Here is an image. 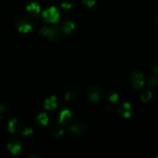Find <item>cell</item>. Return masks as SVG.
I'll return each instance as SVG.
<instances>
[{"label": "cell", "instance_id": "5b68a950", "mask_svg": "<svg viewBox=\"0 0 158 158\" xmlns=\"http://www.w3.org/2000/svg\"><path fill=\"white\" fill-rule=\"evenodd\" d=\"M73 114L69 110H63L59 116V123L62 125H69L72 123Z\"/></svg>", "mask_w": 158, "mask_h": 158}, {"label": "cell", "instance_id": "6da1fadb", "mask_svg": "<svg viewBox=\"0 0 158 158\" xmlns=\"http://www.w3.org/2000/svg\"><path fill=\"white\" fill-rule=\"evenodd\" d=\"M42 15H43V18L48 23H56L60 19V14L56 8L54 6H51V7L45 9L42 13Z\"/></svg>", "mask_w": 158, "mask_h": 158}, {"label": "cell", "instance_id": "30bf717a", "mask_svg": "<svg viewBox=\"0 0 158 158\" xmlns=\"http://www.w3.org/2000/svg\"><path fill=\"white\" fill-rule=\"evenodd\" d=\"M57 97L55 96H52L49 98L46 99L44 102V108L48 110H53L57 107Z\"/></svg>", "mask_w": 158, "mask_h": 158}, {"label": "cell", "instance_id": "e0dca14e", "mask_svg": "<svg viewBox=\"0 0 158 158\" xmlns=\"http://www.w3.org/2000/svg\"><path fill=\"white\" fill-rule=\"evenodd\" d=\"M148 84L149 86L154 87L158 85V77H151L148 80Z\"/></svg>", "mask_w": 158, "mask_h": 158}, {"label": "cell", "instance_id": "9c48e42d", "mask_svg": "<svg viewBox=\"0 0 158 158\" xmlns=\"http://www.w3.org/2000/svg\"><path fill=\"white\" fill-rule=\"evenodd\" d=\"M85 130H86V127L81 123H74L69 127V131L72 133V134L77 136L82 135L83 134H84Z\"/></svg>", "mask_w": 158, "mask_h": 158}, {"label": "cell", "instance_id": "d6986e66", "mask_svg": "<svg viewBox=\"0 0 158 158\" xmlns=\"http://www.w3.org/2000/svg\"><path fill=\"white\" fill-rule=\"evenodd\" d=\"M63 134H64V130L62 127H58L54 130V136H55V137H60Z\"/></svg>", "mask_w": 158, "mask_h": 158}, {"label": "cell", "instance_id": "8992f818", "mask_svg": "<svg viewBox=\"0 0 158 158\" xmlns=\"http://www.w3.org/2000/svg\"><path fill=\"white\" fill-rule=\"evenodd\" d=\"M7 148L11 154H17L22 150V142L19 139L12 138L9 141L7 144Z\"/></svg>", "mask_w": 158, "mask_h": 158}, {"label": "cell", "instance_id": "cb8c5ba5", "mask_svg": "<svg viewBox=\"0 0 158 158\" xmlns=\"http://www.w3.org/2000/svg\"><path fill=\"white\" fill-rule=\"evenodd\" d=\"M5 110H6V108H5V106L0 104V113H3L5 111Z\"/></svg>", "mask_w": 158, "mask_h": 158}, {"label": "cell", "instance_id": "7402d4cb", "mask_svg": "<svg viewBox=\"0 0 158 158\" xmlns=\"http://www.w3.org/2000/svg\"><path fill=\"white\" fill-rule=\"evenodd\" d=\"M61 7L63 8V9H66V10H69V9H72L73 6L70 2H63L61 4Z\"/></svg>", "mask_w": 158, "mask_h": 158}, {"label": "cell", "instance_id": "ba28073f", "mask_svg": "<svg viewBox=\"0 0 158 158\" xmlns=\"http://www.w3.org/2000/svg\"><path fill=\"white\" fill-rule=\"evenodd\" d=\"M40 6L35 2H32L29 3L26 6V12H28L29 15L32 17L37 16L40 12Z\"/></svg>", "mask_w": 158, "mask_h": 158}, {"label": "cell", "instance_id": "9a60e30c", "mask_svg": "<svg viewBox=\"0 0 158 158\" xmlns=\"http://www.w3.org/2000/svg\"><path fill=\"white\" fill-rule=\"evenodd\" d=\"M151 97H152V93L150 90L144 91V92L141 94V96H140V99H141L143 103H148V102L151 100Z\"/></svg>", "mask_w": 158, "mask_h": 158}, {"label": "cell", "instance_id": "44dd1931", "mask_svg": "<svg viewBox=\"0 0 158 158\" xmlns=\"http://www.w3.org/2000/svg\"><path fill=\"white\" fill-rule=\"evenodd\" d=\"M75 98V95L71 92H67L64 95V99L66 101H73Z\"/></svg>", "mask_w": 158, "mask_h": 158}, {"label": "cell", "instance_id": "ffe728a7", "mask_svg": "<svg viewBox=\"0 0 158 158\" xmlns=\"http://www.w3.org/2000/svg\"><path fill=\"white\" fill-rule=\"evenodd\" d=\"M82 2H83V3L85 6H86L89 8L93 7L96 4V0H82Z\"/></svg>", "mask_w": 158, "mask_h": 158}, {"label": "cell", "instance_id": "5bb4252c", "mask_svg": "<svg viewBox=\"0 0 158 158\" xmlns=\"http://www.w3.org/2000/svg\"><path fill=\"white\" fill-rule=\"evenodd\" d=\"M35 120H36L37 123L40 125H41V126L46 127L47 126L48 123H49V117H48L47 114H46V113H40V114L36 116Z\"/></svg>", "mask_w": 158, "mask_h": 158}, {"label": "cell", "instance_id": "d4e9b609", "mask_svg": "<svg viewBox=\"0 0 158 158\" xmlns=\"http://www.w3.org/2000/svg\"><path fill=\"white\" fill-rule=\"evenodd\" d=\"M157 24H158V19H157Z\"/></svg>", "mask_w": 158, "mask_h": 158}, {"label": "cell", "instance_id": "3957f363", "mask_svg": "<svg viewBox=\"0 0 158 158\" xmlns=\"http://www.w3.org/2000/svg\"><path fill=\"white\" fill-rule=\"evenodd\" d=\"M130 80L132 86L136 89H140L144 86V77L139 71H134L130 77Z\"/></svg>", "mask_w": 158, "mask_h": 158}, {"label": "cell", "instance_id": "8fae6325", "mask_svg": "<svg viewBox=\"0 0 158 158\" xmlns=\"http://www.w3.org/2000/svg\"><path fill=\"white\" fill-rule=\"evenodd\" d=\"M60 28L55 26V27H51L48 29V32L46 37L51 41H55L60 37Z\"/></svg>", "mask_w": 158, "mask_h": 158}, {"label": "cell", "instance_id": "277c9868", "mask_svg": "<svg viewBox=\"0 0 158 158\" xmlns=\"http://www.w3.org/2000/svg\"><path fill=\"white\" fill-rule=\"evenodd\" d=\"M102 96V89L98 86H93L89 89L87 97L90 101L97 102L100 100Z\"/></svg>", "mask_w": 158, "mask_h": 158}, {"label": "cell", "instance_id": "4fadbf2b", "mask_svg": "<svg viewBox=\"0 0 158 158\" xmlns=\"http://www.w3.org/2000/svg\"><path fill=\"white\" fill-rule=\"evenodd\" d=\"M75 23L73 21H70V20H68V21L65 22V23H63V26H62V29H63V32L66 34L71 33V32L75 29Z\"/></svg>", "mask_w": 158, "mask_h": 158}, {"label": "cell", "instance_id": "ac0fdd59", "mask_svg": "<svg viewBox=\"0 0 158 158\" xmlns=\"http://www.w3.org/2000/svg\"><path fill=\"white\" fill-rule=\"evenodd\" d=\"M32 134H33V131L30 127H26L23 131V136L25 137H30L32 135Z\"/></svg>", "mask_w": 158, "mask_h": 158}, {"label": "cell", "instance_id": "7c38bea8", "mask_svg": "<svg viewBox=\"0 0 158 158\" xmlns=\"http://www.w3.org/2000/svg\"><path fill=\"white\" fill-rule=\"evenodd\" d=\"M8 129L10 133H15L19 131L20 129V123L18 120L15 118H12L9 120V124H8Z\"/></svg>", "mask_w": 158, "mask_h": 158}, {"label": "cell", "instance_id": "603a6c76", "mask_svg": "<svg viewBox=\"0 0 158 158\" xmlns=\"http://www.w3.org/2000/svg\"><path fill=\"white\" fill-rule=\"evenodd\" d=\"M152 70L154 72V74L156 75H158V61H156L155 63H154L152 67Z\"/></svg>", "mask_w": 158, "mask_h": 158}, {"label": "cell", "instance_id": "52a82bcc", "mask_svg": "<svg viewBox=\"0 0 158 158\" xmlns=\"http://www.w3.org/2000/svg\"><path fill=\"white\" fill-rule=\"evenodd\" d=\"M117 112L124 118H129L131 116V105L127 102L121 103L117 106Z\"/></svg>", "mask_w": 158, "mask_h": 158}, {"label": "cell", "instance_id": "2e32d148", "mask_svg": "<svg viewBox=\"0 0 158 158\" xmlns=\"http://www.w3.org/2000/svg\"><path fill=\"white\" fill-rule=\"evenodd\" d=\"M119 95L117 93H116L114 90H111L109 93L108 95V100L111 102V103H117L118 101Z\"/></svg>", "mask_w": 158, "mask_h": 158}, {"label": "cell", "instance_id": "7a4b0ae2", "mask_svg": "<svg viewBox=\"0 0 158 158\" xmlns=\"http://www.w3.org/2000/svg\"><path fill=\"white\" fill-rule=\"evenodd\" d=\"M17 29L22 33H27L33 29V23L27 18H20L15 23Z\"/></svg>", "mask_w": 158, "mask_h": 158}]
</instances>
